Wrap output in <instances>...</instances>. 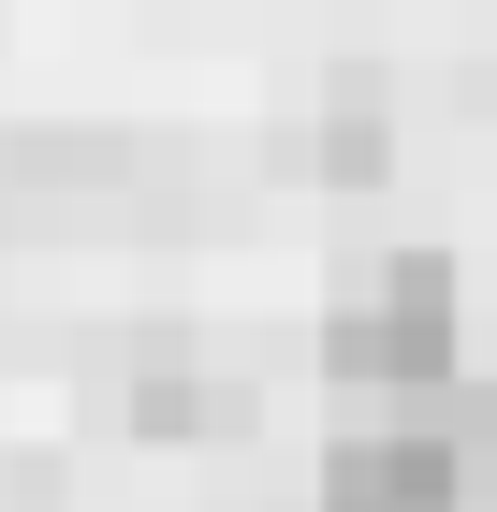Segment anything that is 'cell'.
Here are the masks:
<instances>
[{"label": "cell", "mask_w": 497, "mask_h": 512, "mask_svg": "<svg viewBox=\"0 0 497 512\" xmlns=\"http://www.w3.org/2000/svg\"><path fill=\"white\" fill-rule=\"evenodd\" d=\"M147 439H205V425H234L249 395H220V366H205V337H132V395H117Z\"/></svg>", "instance_id": "cell-3"}, {"label": "cell", "mask_w": 497, "mask_h": 512, "mask_svg": "<svg viewBox=\"0 0 497 512\" xmlns=\"http://www.w3.org/2000/svg\"><path fill=\"white\" fill-rule=\"evenodd\" d=\"M483 483H497V454L468 425H439V410H366V425H337L307 512H483Z\"/></svg>", "instance_id": "cell-2"}, {"label": "cell", "mask_w": 497, "mask_h": 512, "mask_svg": "<svg viewBox=\"0 0 497 512\" xmlns=\"http://www.w3.org/2000/svg\"><path fill=\"white\" fill-rule=\"evenodd\" d=\"M322 381L351 410H454L468 381V293L439 249H381V264H337L322 293Z\"/></svg>", "instance_id": "cell-1"}, {"label": "cell", "mask_w": 497, "mask_h": 512, "mask_svg": "<svg viewBox=\"0 0 497 512\" xmlns=\"http://www.w3.org/2000/svg\"><path fill=\"white\" fill-rule=\"evenodd\" d=\"M322 176H381V103H366V88H351L337 132H322Z\"/></svg>", "instance_id": "cell-4"}]
</instances>
